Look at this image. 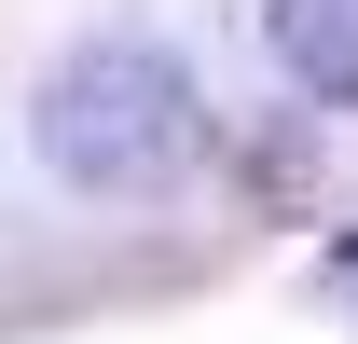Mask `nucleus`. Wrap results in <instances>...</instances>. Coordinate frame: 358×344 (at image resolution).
Returning a JSON list of instances; mask_svg holds the SVG:
<instances>
[{
    "label": "nucleus",
    "mask_w": 358,
    "mask_h": 344,
    "mask_svg": "<svg viewBox=\"0 0 358 344\" xmlns=\"http://www.w3.org/2000/svg\"><path fill=\"white\" fill-rule=\"evenodd\" d=\"M193 138H207V110H193V69H179L152 28H83V42L42 69V96H28V152H42L69 193H166L179 166H193Z\"/></svg>",
    "instance_id": "nucleus-1"
},
{
    "label": "nucleus",
    "mask_w": 358,
    "mask_h": 344,
    "mask_svg": "<svg viewBox=\"0 0 358 344\" xmlns=\"http://www.w3.org/2000/svg\"><path fill=\"white\" fill-rule=\"evenodd\" d=\"M262 42L317 110H358V0H262Z\"/></svg>",
    "instance_id": "nucleus-2"
}]
</instances>
